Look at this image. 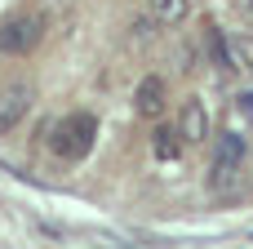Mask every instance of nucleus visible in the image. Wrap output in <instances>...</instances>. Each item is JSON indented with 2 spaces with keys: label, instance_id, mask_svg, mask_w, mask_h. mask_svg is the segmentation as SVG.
Wrapping results in <instances>:
<instances>
[{
  "label": "nucleus",
  "instance_id": "20e7f679",
  "mask_svg": "<svg viewBox=\"0 0 253 249\" xmlns=\"http://www.w3.org/2000/svg\"><path fill=\"white\" fill-rule=\"evenodd\" d=\"M31 102H36V94H31V85H9V89H0V134H9V129H18V125L27 120V111H31Z\"/></svg>",
  "mask_w": 253,
  "mask_h": 249
},
{
  "label": "nucleus",
  "instance_id": "0eeeda50",
  "mask_svg": "<svg viewBox=\"0 0 253 249\" xmlns=\"http://www.w3.org/2000/svg\"><path fill=\"white\" fill-rule=\"evenodd\" d=\"M227 71L253 76V36H227Z\"/></svg>",
  "mask_w": 253,
  "mask_h": 249
},
{
  "label": "nucleus",
  "instance_id": "9d476101",
  "mask_svg": "<svg viewBox=\"0 0 253 249\" xmlns=\"http://www.w3.org/2000/svg\"><path fill=\"white\" fill-rule=\"evenodd\" d=\"M236 116H240L245 125H253V89H245V94L236 98Z\"/></svg>",
  "mask_w": 253,
  "mask_h": 249
},
{
  "label": "nucleus",
  "instance_id": "6e6552de",
  "mask_svg": "<svg viewBox=\"0 0 253 249\" xmlns=\"http://www.w3.org/2000/svg\"><path fill=\"white\" fill-rule=\"evenodd\" d=\"M147 13H151L160 27H178V22H187L191 0H147Z\"/></svg>",
  "mask_w": 253,
  "mask_h": 249
},
{
  "label": "nucleus",
  "instance_id": "f257e3e1",
  "mask_svg": "<svg viewBox=\"0 0 253 249\" xmlns=\"http://www.w3.org/2000/svg\"><path fill=\"white\" fill-rule=\"evenodd\" d=\"M245 156H249V143H245L236 129H227V134H218V138H213L209 187H213L218 196H231V192H240V169H245Z\"/></svg>",
  "mask_w": 253,
  "mask_h": 249
},
{
  "label": "nucleus",
  "instance_id": "f03ea898",
  "mask_svg": "<svg viewBox=\"0 0 253 249\" xmlns=\"http://www.w3.org/2000/svg\"><path fill=\"white\" fill-rule=\"evenodd\" d=\"M93 138H98V120L89 111H71V116L53 120V129H49V147L62 160H84L93 151Z\"/></svg>",
  "mask_w": 253,
  "mask_h": 249
},
{
  "label": "nucleus",
  "instance_id": "1a4fd4ad",
  "mask_svg": "<svg viewBox=\"0 0 253 249\" xmlns=\"http://www.w3.org/2000/svg\"><path fill=\"white\" fill-rule=\"evenodd\" d=\"M182 143H187L182 129H156V134H151V151H156L160 160H178V156H182Z\"/></svg>",
  "mask_w": 253,
  "mask_h": 249
},
{
  "label": "nucleus",
  "instance_id": "7ed1b4c3",
  "mask_svg": "<svg viewBox=\"0 0 253 249\" xmlns=\"http://www.w3.org/2000/svg\"><path fill=\"white\" fill-rule=\"evenodd\" d=\"M40 31H44V22H40L36 13H22V18L0 22V53H13V58L31 53V49L40 45Z\"/></svg>",
  "mask_w": 253,
  "mask_h": 249
},
{
  "label": "nucleus",
  "instance_id": "39448f33",
  "mask_svg": "<svg viewBox=\"0 0 253 249\" xmlns=\"http://www.w3.org/2000/svg\"><path fill=\"white\" fill-rule=\"evenodd\" d=\"M165 102H169V89H165L160 76L138 80V89H133V111H138L142 120H160V116H165Z\"/></svg>",
  "mask_w": 253,
  "mask_h": 249
},
{
  "label": "nucleus",
  "instance_id": "423d86ee",
  "mask_svg": "<svg viewBox=\"0 0 253 249\" xmlns=\"http://www.w3.org/2000/svg\"><path fill=\"white\" fill-rule=\"evenodd\" d=\"M178 129H182V138H187V143H205V138H213L209 107H205L200 98H191V102L182 107V116H178Z\"/></svg>",
  "mask_w": 253,
  "mask_h": 249
}]
</instances>
